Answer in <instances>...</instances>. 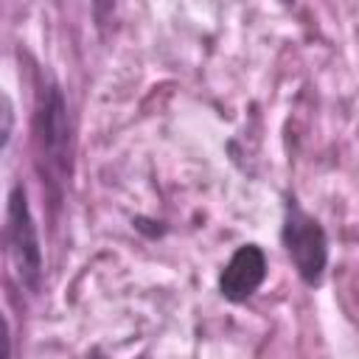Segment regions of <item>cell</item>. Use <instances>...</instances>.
Wrapping results in <instances>:
<instances>
[{
    "mask_svg": "<svg viewBox=\"0 0 359 359\" xmlns=\"http://www.w3.org/2000/svg\"><path fill=\"white\" fill-rule=\"evenodd\" d=\"M280 247L294 269V275L300 278L303 286L317 289L325 280V269H328V258H331V244H328V233L323 227V222L309 213L297 194L283 191L280 196Z\"/></svg>",
    "mask_w": 359,
    "mask_h": 359,
    "instance_id": "2",
    "label": "cell"
},
{
    "mask_svg": "<svg viewBox=\"0 0 359 359\" xmlns=\"http://www.w3.org/2000/svg\"><path fill=\"white\" fill-rule=\"evenodd\" d=\"M137 359H146V356H137Z\"/></svg>",
    "mask_w": 359,
    "mask_h": 359,
    "instance_id": "6",
    "label": "cell"
},
{
    "mask_svg": "<svg viewBox=\"0 0 359 359\" xmlns=\"http://www.w3.org/2000/svg\"><path fill=\"white\" fill-rule=\"evenodd\" d=\"M6 252L14 264L17 280L25 292L39 294L45 280V252L39 241V224L31 210V196L22 180L11 182L6 194V224H3Z\"/></svg>",
    "mask_w": 359,
    "mask_h": 359,
    "instance_id": "3",
    "label": "cell"
},
{
    "mask_svg": "<svg viewBox=\"0 0 359 359\" xmlns=\"http://www.w3.org/2000/svg\"><path fill=\"white\" fill-rule=\"evenodd\" d=\"M31 132L42 185L48 188L50 202H62L65 182H70L73 174V121L65 87L50 73L39 76Z\"/></svg>",
    "mask_w": 359,
    "mask_h": 359,
    "instance_id": "1",
    "label": "cell"
},
{
    "mask_svg": "<svg viewBox=\"0 0 359 359\" xmlns=\"http://www.w3.org/2000/svg\"><path fill=\"white\" fill-rule=\"evenodd\" d=\"M11 132H14V104H11L8 95H3V129H0V146H3V151H8Z\"/></svg>",
    "mask_w": 359,
    "mask_h": 359,
    "instance_id": "5",
    "label": "cell"
},
{
    "mask_svg": "<svg viewBox=\"0 0 359 359\" xmlns=\"http://www.w3.org/2000/svg\"><path fill=\"white\" fill-rule=\"evenodd\" d=\"M266 275H269V258H266L264 247L255 244V241H244L233 250L227 264L219 269L216 292L224 303L244 306L264 286Z\"/></svg>",
    "mask_w": 359,
    "mask_h": 359,
    "instance_id": "4",
    "label": "cell"
}]
</instances>
